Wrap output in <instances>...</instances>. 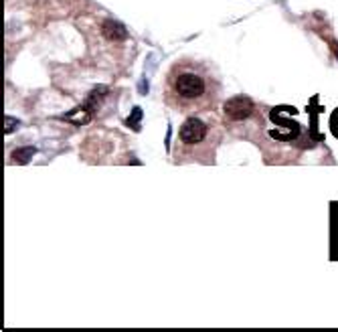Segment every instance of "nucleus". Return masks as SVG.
<instances>
[{"instance_id":"obj_7","label":"nucleus","mask_w":338,"mask_h":332,"mask_svg":"<svg viewBox=\"0 0 338 332\" xmlns=\"http://www.w3.org/2000/svg\"><path fill=\"white\" fill-rule=\"evenodd\" d=\"M140 120H142V110H140V108H134V112H132V116L126 120V124L130 126V128H136V130H138V128H140V126H138Z\"/></svg>"},{"instance_id":"obj_1","label":"nucleus","mask_w":338,"mask_h":332,"mask_svg":"<svg viewBox=\"0 0 338 332\" xmlns=\"http://www.w3.org/2000/svg\"><path fill=\"white\" fill-rule=\"evenodd\" d=\"M221 99V83L199 61L182 59L170 67L164 79V101L172 110L195 116L211 112Z\"/></svg>"},{"instance_id":"obj_4","label":"nucleus","mask_w":338,"mask_h":332,"mask_svg":"<svg viewBox=\"0 0 338 332\" xmlns=\"http://www.w3.org/2000/svg\"><path fill=\"white\" fill-rule=\"evenodd\" d=\"M101 35L108 39V41H126L128 39V31L126 27L114 18H108L101 23Z\"/></svg>"},{"instance_id":"obj_3","label":"nucleus","mask_w":338,"mask_h":332,"mask_svg":"<svg viewBox=\"0 0 338 332\" xmlns=\"http://www.w3.org/2000/svg\"><path fill=\"white\" fill-rule=\"evenodd\" d=\"M253 99L247 97V95H233L231 99L225 101L223 110H225V116L231 120V122H241V120H247L251 114H253Z\"/></svg>"},{"instance_id":"obj_9","label":"nucleus","mask_w":338,"mask_h":332,"mask_svg":"<svg viewBox=\"0 0 338 332\" xmlns=\"http://www.w3.org/2000/svg\"><path fill=\"white\" fill-rule=\"evenodd\" d=\"M336 55H338V45H336Z\"/></svg>"},{"instance_id":"obj_2","label":"nucleus","mask_w":338,"mask_h":332,"mask_svg":"<svg viewBox=\"0 0 338 332\" xmlns=\"http://www.w3.org/2000/svg\"><path fill=\"white\" fill-rule=\"evenodd\" d=\"M207 136H209V126L205 124L199 116H188L178 130L180 146H199L207 140Z\"/></svg>"},{"instance_id":"obj_6","label":"nucleus","mask_w":338,"mask_h":332,"mask_svg":"<svg viewBox=\"0 0 338 332\" xmlns=\"http://www.w3.org/2000/svg\"><path fill=\"white\" fill-rule=\"evenodd\" d=\"M35 154H37V148H35V146H27V148H18V150H14L10 160H12L14 164H27Z\"/></svg>"},{"instance_id":"obj_5","label":"nucleus","mask_w":338,"mask_h":332,"mask_svg":"<svg viewBox=\"0 0 338 332\" xmlns=\"http://www.w3.org/2000/svg\"><path fill=\"white\" fill-rule=\"evenodd\" d=\"M65 120H69L71 124H75V126H83V124H87V122L91 120V110H89L87 106L75 108L73 112L65 114Z\"/></svg>"},{"instance_id":"obj_8","label":"nucleus","mask_w":338,"mask_h":332,"mask_svg":"<svg viewBox=\"0 0 338 332\" xmlns=\"http://www.w3.org/2000/svg\"><path fill=\"white\" fill-rule=\"evenodd\" d=\"M18 120L12 118V116H4V134H12L16 128H18Z\"/></svg>"}]
</instances>
